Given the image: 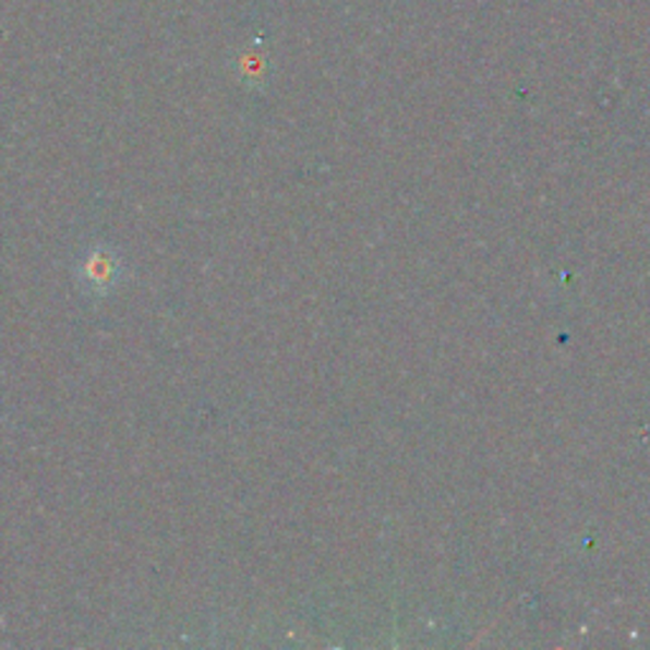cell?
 Segmentation results:
<instances>
[{
    "mask_svg": "<svg viewBox=\"0 0 650 650\" xmlns=\"http://www.w3.org/2000/svg\"><path fill=\"white\" fill-rule=\"evenodd\" d=\"M118 273H120V262L112 252L92 250L87 257H84V267H82L84 288L105 292L107 288H112V285L118 282Z\"/></svg>",
    "mask_w": 650,
    "mask_h": 650,
    "instance_id": "cell-1",
    "label": "cell"
}]
</instances>
